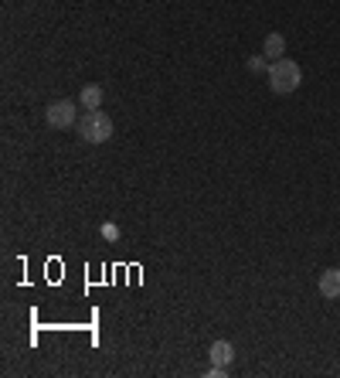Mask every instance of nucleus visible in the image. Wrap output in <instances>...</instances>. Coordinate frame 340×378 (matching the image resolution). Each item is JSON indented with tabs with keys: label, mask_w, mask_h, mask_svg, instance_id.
I'll list each match as a JSON object with an SVG mask.
<instances>
[{
	"label": "nucleus",
	"mask_w": 340,
	"mask_h": 378,
	"mask_svg": "<svg viewBox=\"0 0 340 378\" xmlns=\"http://www.w3.org/2000/svg\"><path fill=\"white\" fill-rule=\"evenodd\" d=\"M75 130L85 143H106L112 137V120L102 110H85V116L75 123Z\"/></svg>",
	"instance_id": "f03ea898"
},
{
	"label": "nucleus",
	"mask_w": 340,
	"mask_h": 378,
	"mask_svg": "<svg viewBox=\"0 0 340 378\" xmlns=\"http://www.w3.org/2000/svg\"><path fill=\"white\" fill-rule=\"evenodd\" d=\"M102 238L116 242V238H119V225H116V221H102Z\"/></svg>",
	"instance_id": "6e6552de"
},
{
	"label": "nucleus",
	"mask_w": 340,
	"mask_h": 378,
	"mask_svg": "<svg viewBox=\"0 0 340 378\" xmlns=\"http://www.w3.org/2000/svg\"><path fill=\"white\" fill-rule=\"evenodd\" d=\"M320 297L324 300H340V269L337 266H330L320 273Z\"/></svg>",
	"instance_id": "20e7f679"
},
{
	"label": "nucleus",
	"mask_w": 340,
	"mask_h": 378,
	"mask_svg": "<svg viewBox=\"0 0 340 378\" xmlns=\"http://www.w3.org/2000/svg\"><path fill=\"white\" fill-rule=\"evenodd\" d=\"M269 89L279 95H289L296 93L299 85H303V72H299V65L293 58H276V62H269Z\"/></svg>",
	"instance_id": "f257e3e1"
},
{
	"label": "nucleus",
	"mask_w": 340,
	"mask_h": 378,
	"mask_svg": "<svg viewBox=\"0 0 340 378\" xmlns=\"http://www.w3.org/2000/svg\"><path fill=\"white\" fill-rule=\"evenodd\" d=\"M265 62H269V58H262V55L248 58V72H269V68H265Z\"/></svg>",
	"instance_id": "1a4fd4ad"
},
{
	"label": "nucleus",
	"mask_w": 340,
	"mask_h": 378,
	"mask_svg": "<svg viewBox=\"0 0 340 378\" xmlns=\"http://www.w3.org/2000/svg\"><path fill=\"white\" fill-rule=\"evenodd\" d=\"M262 55L269 58V62H276V58H286V38H282L279 31L265 34V41H262Z\"/></svg>",
	"instance_id": "39448f33"
},
{
	"label": "nucleus",
	"mask_w": 340,
	"mask_h": 378,
	"mask_svg": "<svg viewBox=\"0 0 340 378\" xmlns=\"http://www.w3.org/2000/svg\"><path fill=\"white\" fill-rule=\"evenodd\" d=\"M45 123L51 130H68V126H75V103L72 99H58V103H51L45 110Z\"/></svg>",
	"instance_id": "7ed1b4c3"
},
{
	"label": "nucleus",
	"mask_w": 340,
	"mask_h": 378,
	"mask_svg": "<svg viewBox=\"0 0 340 378\" xmlns=\"http://www.w3.org/2000/svg\"><path fill=\"white\" fill-rule=\"evenodd\" d=\"M78 106H82V110H99V106H102V85H85V89L78 93Z\"/></svg>",
	"instance_id": "0eeeda50"
},
{
	"label": "nucleus",
	"mask_w": 340,
	"mask_h": 378,
	"mask_svg": "<svg viewBox=\"0 0 340 378\" xmlns=\"http://www.w3.org/2000/svg\"><path fill=\"white\" fill-rule=\"evenodd\" d=\"M208 355H211V364H221V368H228V364L235 362V347H232V341H215Z\"/></svg>",
	"instance_id": "423d86ee"
},
{
	"label": "nucleus",
	"mask_w": 340,
	"mask_h": 378,
	"mask_svg": "<svg viewBox=\"0 0 340 378\" xmlns=\"http://www.w3.org/2000/svg\"><path fill=\"white\" fill-rule=\"evenodd\" d=\"M228 375V368H221V364H211V368H208V378H225Z\"/></svg>",
	"instance_id": "9d476101"
}]
</instances>
